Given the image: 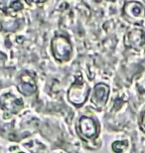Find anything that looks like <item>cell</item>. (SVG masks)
I'll use <instances>...</instances> for the list:
<instances>
[{"label":"cell","mask_w":145,"mask_h":153,"mask_svg":"<svg viewBox=\"0 0 145 153\" xmlns=\"http://www.w3.org/2000/svg\"><path fill=\"white\" fill-rule=\"evenodd\" d=\"M89 94V88L88 84L81 78L77 79L74 84L71 85L68 91L69 100L75 105H82L87 100Z\"/></svg>","instance_id":"6da1fadb"},{"label":"cell","mask_w":145,"mask_h":153,"mask_svg":"<svg viewBox=\"0 0 145 153\" xmlns=\"http://www.w3.org/2000/svg\"><path fill=\"white\" fill-rule=\"evenodd\" d=\"M54 57L59 61H67L71 58L73 47L71 42L65 36H55L51 43Z\"/></svg>","instance_id":"7a4b0ae2"},{"label":"cell","mask_w":145,"mask_h":153,"mask_svg":"<svg viewBox=\"0 0 145 153\" xmlns=\"http://www.w3.org/2000/svg\"><path fill=\"white\" fill-rule=\"evenodd\" d=\"M79 128L82 136L87 139H92L97 137L98 133L97 124L94 119L88 116H83L79 121Z\"/></svg>","instance_id":"3957f363"},{"label":"cell","mask_w":145,"mask_h":153,"mask_svg":"<svg viewBox=\"0 0 145 153\" xmlns=\"http://www.w3.org/2000/svg\"><path fill=\"white\" fill-rule=\"evenodd\" d=\"M109 94V88L103 82L97 84L94 88V94L91 96V102L98 108H101L107 102Z\"/></svg>","instance_id":"277c9868"},{"label":"cell","mask_w":145,"mask_h":153,"mask_svg":"<svg viewBox=\"0 0 145 153\" xmlns=\"http://www.w3.org/2000/svg\"><path fill=\"white\" fill-rule=\"evenodd\" d=\"M125 45L135 50H140L145 45V32L140 29H133L125 36Z\"/></svg>","instance_id":"5b68a950"},{"label":"cell","mask_w":145,"mask_h":153,"mask_svg":"<svg viewBox=\"0 0 145 153\" xmlns=\"http://www.w3.org/2000/svg\"><path fill=\"white\" fill-rule=\"evenodd\" d=\"M124 13L129 19L133 21H140L145 16V10L140 2L130 1L124 5Z\"/></svg>","instance_id":"8992f818"},{"label":"cell","mask_w":145,"mask_h":153,"mask_svg":"<svg viewBox=\"0 0 145 153\" xmlns=\"http://www.w3.org/2000/svg\"><path fill=\"white\" fill-rule=\"evenodd\" d=\"M22 100L15 97L13 94H6L0 99V106L7 111L17 112L20 108H22Z\"/></svg>","instance_id":"52a82bcc"},{"label":"cell","mask_w":145,"mask_h":153,"mask_svg":"<svg viewBox=\"0 0 145 153\" xmlns=\"http://www.w3.org/2000/svg\"><path fill=\"white\" fill-rule=\"evenodd\" d=\"M18 90H19L21 94H25V96H31V94L36 91L35 82L29 76H22Z\"/></svg>","instance_id":"ba28073f"},{"label":"cell","mask_w":145,"mask_h":153,"mask_svg":"<svg viewBox=\"0 0 145 153\" xmlns=\"http://www.w3.org/2000/svg\"><path fill=\"white\" fill-rule=\"evenodd\" d=\"M128 143L126 140H122V141H115L112 143V150L115 153H121L123 150L127 147Z\"/></svg>","instance_id":"9c48e42d"},{"label":"cell","mask_w":145,"mask_h":153,"mask_svg":"<svg viewBox=\"0 0 145 153\" xmlns=\"http://www.w3.org/2000/svg\"><path fill=\"white\" fill-rule=\"evenodd\" d=\"M141 127H142V129L145 131V111L142 115V118H141Z\"/></svg>","instance_id":"30bf717a"},{"label":"cell","mask_w":145,"mask_h":153,"mask_svg":"<svg viewBox=\"0 0 145 153\" xmlns=\"http://www.w3.org/2000/svg\"><path fill=\"white\" fill-rule=\"evenodd\" d=\"M19 153H24V152H19Z\"/></svg>","instance_id":"8fae6325"}]
</instances>
